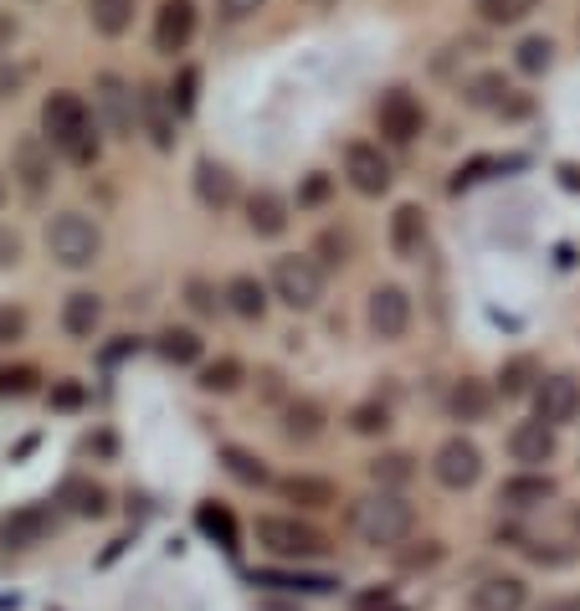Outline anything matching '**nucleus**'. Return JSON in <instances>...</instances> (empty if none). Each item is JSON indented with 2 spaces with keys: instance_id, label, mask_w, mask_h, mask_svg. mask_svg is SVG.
Segmentation results:
<instances>
[{
  "instance_id": "1a4fd4ad",
  "label": "nucleus",
  "mask_w": 580,
  "mask_h": 611,
  "mask_svg": "<svg viewBox=\"0 0 580 611\" xmlns=\"http://www.w3.org/2000/svg\"><path fill=\"white\" fill-rule=\"evenodd\" d=\"M365 324H370L375 340H401L406 329H411V293L396 283H380L365 303Z\"/></svg>"
},
{
  "instance_id": "79ce46f5",
  "label": "nucleus",
  "mask_w": 580,
  "mask_h": 611,
  "mask_svg": "<svg viewBox=\"0 0 580 611\" xmlns=\"http://www.w3.org/2000/svg\"><path fill=\"white\" fill-rule=\"evenodd\" d=\"M26 334V309H15V303H0V344H15Z\"/></svg>"
},
{
  "instance_id": "2eb2a0df",
  "label": "nucleus",
  "mask_w": 580,
  "mask_h": 611,
  "mask_svg": "<svg viewBox=\"0 0 580 611\" xmlns=\"http://www.w3.org/2000/svg\"><path fill=\"white\" fill-rule=\"evenodd\" d=\"M555 478L550 473H514L504 483V489H498V504L504 508H514V514H529V508H545L555 499Z\"/></svg>"
},
{
  "instance_id": "864d4df0",
  "label": "nucleus",
  "mask_w": 580,
  "mask_h": 611,
  "mask_svg": "<svg viewBox=\"0 0 580 611\" xmlns=\"http://www.w3.org/2000/svg\"><path fill=\"white\" fill-rule=\"evenodd\" d=\"M0 201H6V175H0Z\"/></svg>"
},
{
  "instance_id": "58836bf2",
  "label": "nucleus",
  "mask_w": 580,
  "mask_h": 611,
  "mask_svg": "<svg viewBox=\"0 0 580 611\" xmlns=\"http://www.w3.org/2000/svg\"><path fill=\"white\" fill-rule=\"evenodd\" d=\"M67 499H73L77 514H104L108 508V493L98 483H67Z\"/></svg>"
},
{
  "instance_id": "9b49d317",
  "label": "nucleus",
  "mask_w": 580,
  "mask_h": 611,
  "mask_svg": "<svg viewBox=\"0 0 580 611\" xmlns=\"http://www.w3.org/2000/svg\"><path fill=\"white\" fill-rule=\"evenodd\" d=\"M93 104H98V114H104V124L114 129V135H135V124H139V93L129 88L119 73H104V77H98V93H93Z\"/></svg>"
},
{
  "instance_id": "7c9ffc66",
  "label": "nucleus",
  "mask_w": 580,
  "mask_h": 611,
  "mask_svg": "<svg viewBox=\"0 0 580 611\" xmlns=\"http://www.w3.org/2000/svg\"><path fill=\"white\" fill-rule=\"evenodd\" d=\"M226 462V473L237 478V483H253V489H262V483H272V473L262 468V458H253V452H241V448H226L222 452Z\"/></svg>"
},
{
  "instance_id": "c03bdc74",
  "label": "nucleus",
  "mask_w": 580,
  "mask_h": 611,
  "mask_svg": "<svg viewBox=\"0 0 580 611\" xmlns=\"http://www.w3.org/2000/svg\"><path fill=\"white\" fill-rule=\"evenodd\" d=\"M15 262H21V237H15L11 226H0V272L15 268Z\"/></svg>"
},
{
  "instance_id": "f03ea898",
  "label": "nucleus",
  "mask_w": 580,
  "mask_h": 611,
  "mask_svg": "<svg viewBox=\"0 0 580 611\" xmlns=\"http://www.w3.org/2000/svg\"><path fill=\"white\" fill-rule=\"evenodd\" d=\"M350 529H355L365 545H375V550H396L411 529H417V508L406 504L401 493H365V499H355L350 504Z\"/></svg>"
},
{
  "instance_id": "6e6552de",
  "label": "nucleus",
  "mask_w": 580,
  "mask_h": 611,
  "mask_svg": "<svg viewBox=\"0 0 580 611\" xmlns=\"http://www.w3.org/2000/svg\"><path fill=\"white\" fill-rule=\"evenodd\" d=\"M576 417H580V380L576 375H539L535 421H545V427H570Z\"/></svg>"
},
{
  "instance_id": "8fccbe9b",
  "label": "nucleus",
  "mask_w": 580,
  "mask_h": 611,
  "mask_svg": "<svg viewBox=\"0 0 580 611\" xmlns=\"http://www.w3.org/2000/svg\"><path fill=\"white\" fill-rule=\"evenodd\" d=\"M329 195V180L324 175H309L303 180V191H298V201H303V206H313V201H324Z\"/></svg>"
},
{
  "instance_id": "de8ad7c7",
  "label": "nucleus",
  "mask_w": 580,
  "mask_h": 611,
  "mask_svg": "<svg viewBox=\"0 0 580 611\" xmlns=\"http://www.w3.org/2000/svg\"><path fill=\"white\" fill-rule=\"evenodd\" d=\"M31 380H36L31 371H6V375H0V390H6V396H26Z\"/></svg>"
},
{
  "instance_id": "5701e85b",
  "label": "nucleus",
  "mask_w": 580,
  "mask_h": 611,
  "mask_svg": "<svg viewBox=\"0 0 580 611\" xmlns=\"http://www.w3.org/2000/svg\"><path fill=\"white\" fill-rule=\"evenodd\" d=\"M278 489H283V499H288V504H298V508H334V504H340V489H334L329 478L293 473V478H283Z\"/></svg>"
},
{
  "instance_id": "cd10ccee",
  "label": "nucleus",
  "mask_w": 580,
  "mask_h": 611,
  "mask_svg": "<svg viewBox=\"0 0 580 611\" xmlns=\"http://www.w3.org/2000/svg\"><path fill=\"white\" fill-rule=\"evenodd\" d=\"M462 98H468L473 108H483V114H498V108L508 104V77L504 73H477V77H468Z\"/></svg>"
},
{
  "instance_id": "f3484780",
  "label": "nucleus",
  "mask_w": 580,
  "mask_h": 611,
  "mask_svg": "<svg viewBox=\"0 0 580 611\" xmlns=\"http://www.w3.org/2000/svg\"><path fill=\"white\" fill-rule=\"evenodd\" d=\"M195 195H201V206L206 211H226L237 206V175L216 160H201L195 164Z\"/></svg>"
},
{
  "instance_id": "4be33fe9",
  "label": "nucleus",
  "mask_w": 580,
  "mask_h": 611,
  "mask_svg": "<svg viewBox=\"0 0 580 611\" xmlns=\"http://www.w3.org/2000/svg\"><path fill=\"white\" fill-rule=\"evenodd\" d=\"M247 226L257 237H283L288 232V201L278 191H253L247 201Z\"/></svg>"
},
{
  "instance_id": "0eeeda50",
  "label": "nucleus",
  "mask_w": 580,
  "mask_h": 611,
  "mask_svg": "<svg viewBox=\"0 0 580 611\" xmlns=\"http://www.w3.org/2000/svg\"><path fill=\"white\" fill-rule=\"evenodd\" d=\"M432 478L452 493L473 489L477 478H483V452H477L468 437H447L442 448H437V458H432Z\"/></svg>"
},
{
  "instance_id": "f257e3e1",
  "label": "nucleus",
  "mask_w": 580,
  "mask_h": 611,
  "mask_svg": "<svg viewBox=\"0 0 580 611\" xmlns=\"http://www.w3.org/2000/svg\"><path fill=\"white\" fill-rule=\"evenodd\" d=\"M42 135L46 144H57L73 164L98 160V135H93V114L77 93H46L42 104Z\"/></svg>"
},
{
  "instance_id": "c756f323",
  "label": "nucleus",
  "mask_w": 580,
  "mask_h": 611,
  "mask_svg": "<svg viewBox=\"0 0 580 611\" xmlns=\"http://www.w3.org/2000/svg\"><path fill=\"white\" fill-rule=\"evenodd\" d=\"M514 62H519V73H529V77L550 73V62H555V42H550V36H524V42L514 46Z\"/></svg>"
},
{
  "instance_id": "393cba45",
  "label": "nucleus",
  "mask_w": 580,
  "mask_h": 611,
  "mask_svg": "<svg viewBox=\"0 0 580 611\" xmlns=\"http://www.w3.org/2000/svg\"><path fill=\"white\" fill-rule=\"evenodd\" d=\"M135 6H139V0H88L93 31H104V36H123V31L135 26Z\"/></svg>"
},
{
  "instance_id": "49530a36",
  "label": "nucleus",
  "mask_w": 580,
  "mask_h": 611,
  "mask_svg": "<svg viewBox=\"0 0 580 611\" xmlns=\"http://www.w3.org/2000/svg\"><path fill=\"white\" fill-rule=\"evenodd\" d=\"M175 108H180V114H191V108H195V73H191V67H185L180 83H175Z\"/></svg>"
},
{
  "instance_id": "20e7f679",
  "label": "nucleus",
  "mask_w": 580,
  "mask_h": 611,
  "mask_svg": "<svg viewBox=\"0 0 580 611\" xmlns=\"http://www.w3.org/2000/svg\"><path fill=\"white\" fill-rule=\"evenodd\" d=\"M46 253L57 257L62 268H93L98 253H104V237H98V226H93L88 216L62 211L57 222L46 226Z\"/></svg>"
},
{
  "instance_id": "c9c22d12",
  "label": "nucleus",
  "mask_w": 580,
  "mask_h": 611,
  "mask_svg": "<svg viewBox=\"0 0 580 611\" xmlns=\"http://www.w3.org/2000/svg\"><path fill=\"white\" fill-rule=\"evenodd\" d=\"M241 386V365L237 360H216V365H206V371H201V390H237Z\"/></svg>"
},
{
  "instance_id": "a211bd4d",
  "label": "nucleus",
  "mask_w": 580,
  "mask_h": 611,
  "mask_svg": "<svg viewBox=\"0 0 580 611\" xmlns=\"http://www.w3.org/2000/svg\"><path fill=\"white\" fill-rule=\"evenodd\" d=\"M46 529H52V514H46L42 504H26V508H15V514H6L0 539H6L11 550H26V545H42Z\"/></svg>"
},
{
  "instance_id": "4468645a",
  "label": "nucleus",
  "mask_w": 580,
  "mask_h": 611,
  "mask_svg": "<svg viewBox=\"0 0 580 611\" xmlns=\"http://www.w3.org/2000/svg\"><path fill=\"white\" fill-rule=\"evenodd\" d=\"M555 427H545V421H519L514 432H508V458L519 462L524 473H535V468H545V462H555Z\"/></svg>"
},
{
  "instance_id": "39448f33",
  "label": "nucleus",
  "mask_w": 580,
  "mask_h": 611,
  "mask_svg": "<svg viewBox=\"0 0 580 611\" xmlns=\"http://www.w3.org/2000/svg\"><path fill=\"white\" fill-rule=\"evenodd\" d=\"M272 293L298 313L319 309V299H324V268H319V257H298V253L278 257L272 262Z\"/></svg>"
},
{
  "instance_id": "dca6fc26",
  "label": "nucleus",
  "mask_w": 580,
  "mask_h": 611,
  "mask_svg": "<svg viewBox=\"0 0 580 611\" xmlns=\"http://www.w3.org/2000/svg\"><path fill=\"white\" fill-rule=\"evenodd\" d=\"M529 607V586L519 576H483L473 586V611H524Z\"/></svg>"
},
{
  "instance_id": "473e14b6",
  "label": "nucleus",
  "mask_w": 580,
  "mask_h": 611,
  "mask_svg": "<svg viewBox=\"0 0 580 611\" xmlns=\"http://www.w3.org/2000/svg\"><path fill=\"white\" fill-rule=\"evenodd\" d=\"M529 11H535V0H477V15L488 26H519Z\"/></svg>"
},
{
  "instance_id": "bb28decb",
  "label": "nucleus",
  "mask_w": 580,
  "mask_h": 611,
  "mask_svg": "<svg viewBox=\"0 0 580 611\" xmlns=\"http://www.w3.org/2000/svg\"><path fill=\"white\" fill-rule=\"evenodd\" d=\"M226 309L241 313V319H262V313H268V288L241 272V278H232V283H226Z\"/></svg>"
},
{
  "instance_id": "aec40b11",
  "label": "nucleus",
  "mask_w": 580,
  "mask_h": 611,
  "mask_svg": "<svg viewBox=\"0 0 580 611\" xmlns=\"http://www.w3.org/2000/svg\"><path fill=\"white\" fill-rule=\"evenodd\" d=\"M98 324H104V299L88 293V288L67 293V303H62V329H67L73 340H93V329Z\"/></svg>"
},
{
  "instance_id": "2f4dec72",
  "label": "nucleus",
  "mask_w": 580,
  "mask_h": 611,
  "mask_svg": "<svg viewBox=\"0 0 580 611\" xmlns=\"http://www.w3.org/2000/svg\"><path fill=\"white\" fill-rule=\"evenodd\" d=\"M313 253H319V268H344L350 253H355V242H350V232H340V226H324Z\"/></svg>"
},
{
  "instance_id": "ddd939ff",
  "label": "nucleus",
  "mask_w": 580,
  "mask_h": 611,
  "mask_svg": "<svg viewBox=\"0 0 580 611\" xmlns=\"http://www.w3.org/2000/svg\"><path fill=\"white\" fill-rule=\"evenodd\" d=\"M11 170H15V180H21V191L26 195H46V185H52V144L36 139V135L15 139Z\"/></svg>"
},
{
  "instance_id": "a18cd8bd",
  "label": "nucleus",
  "mask_w": 580,
  "mask_h": 611,
  "mask_svg": "<svg viewBox=\"0 0 580 611\" xmlns=\"http://www.w3.org/2000/svg\"><path fill=\"white\" fill-rule=\"evenodd\" d=\"M216 6H222L226 21H247V15L262 11V0H216Z\"/></svg>"
},
{
  "instance_id": "423d86ee",
  "label": "nucleus",
  "mask_w": 580,
  "mask_h": 611,
  "mask_svg": "<svg viewBox=\"0 0 580 611\" xmlns=\"http://www.w3.org/2000/svg\"><path fill=\"white\" fill-rule=\"evenodd\" d=\"M421 124H427V108L406 88H390L386 98L375 104V129H380V139H390V144H411V139L421 135Z\"/></svg>"
},
{
  "instance_id": "ea45409f",
  "label": "nucleus",
  "mask_w": 580,
  "mask_h": 611,
  "mask_svg": "<svg viewBox=\"0 0 580 611\" xmlns=\"http://www.w3.org/2000/svg\"><path fill=\"white\" fill-rule=\"evenodd\" d=\"M195 519H201V529H206V535L222 539V545H232V539H237V529H232V514H226V508L201 504V514H195Z\"/></svg>"
},
{
  "instance_id": "72a5a7b5",
  "label": "nucleus",
  "mask_w": 580,
  "mask_h": 611,
  "mask_svg": "<svg viewBox=\"0 0 580 611\" xmlns=\"http://www.w3.org/2000/svg\"><path fill=\"white\" fill-rule=\"evenodd\" d=\"M160 355L170 360V365H191V360H201V340H195L191 329H164V334H160Z\"/></svg>"
},
{
  "instance_id": "a19ab883",
  "label": "nucleus",
  "mask_w": 580,
  "mask_h": 611,
  "mask_svg": "<svg viewBox=\"0 0 580 611\" xmlns=\"http://www.w3.org/2000/svg\"><path fill=\"white\" fill-rule=\"evenodd\" d=\"M350 611H406V607L396 601L390 586H370V591H359V597L350 601Z\"/></svg>"
},
{
  "instance_id": "f704fd0d",
  "label": "nucleus",
  "mask_w": 580,
  "mask_h": 611,
  "mask_svg": "<svg viewBox=\"0 0 580 611\" xmlns=\"http://www.w3.org/2000/svg\"><path fill=\"white\" fill-rule=\"evenodd\" d=\"M529 380H535V360H529V355H514L504 371H498L504 396H524V390H529Z\"/></svg>"
},
{
  "instance_id": "a878e982",
  "label": "nucleus",
  "mask_w": 580,
  "mask_h": 611,
  "mask_svg": "<svg viewBox=\"0 0 580 611\" xmlns=\"http://www.w3.org/2000/svg\"><path fill=\"white\" fill-rule=\"evenodd\" d=\"M139 114H144V129H149V139H154V150H170V144H175V129H170V108H164L160 88L139 93Z\"/></svg>"
},
{
  "instance_id": "f8f14e48",
  "label": "nucleus",
  "mask_w": 580,
  "mask_h": 611,
  "mask_svg": "<svg viewBox=\"0 0 580 611\" xmlns=\"http://www.w3.org/2000/svg\"><path fill=\"white\" fill-rule=\"evenodd\" d=\"M195 36V6L191 0H160V11H154V52L164 57H175L185 52Z\"/></svg>"
},
{
  "instance_id": "e433bc0d",
  "label": "nucleus",
  "mask_w": 580,
  "mask_h": 611,
  "mask_svg": "<svg viewBox=\"0 0 580 611\" xmlns=\"http://www.w3.org/2000/svg\"><path fill=\"white\" fill-rule=\"evenodd\" d=\"M185 303H191L195 313H206V319H211V313H216V309L226 303V293H216V288H211L206 278H191V283H185Z\"/></svg>"
},
{
  "instance_id": "9d476101",
  "label": "nucleus",
  "mask_w": 580,
  "mask_h": 611,
  "mask_svg": "<svg viewBox=\"0 0 580 611\" xmlns=\"http://www.w3.org/2000/svg\"><path fill=\"white\" fill-rule=\"evenodd\" d=\"M344 175H350V185H355L359 195L390 191V160L380 154V144H365V139L344 144Z\"/></svg>"
},
{
  "instance_id": "c85d7f7f",
  "label": "nucleus",
  "mask_w": 580,
  "mask_h": 611,
  "mask_svg": "<svg viewBox=\"0 0 580 611\" xmlns=\"http://www.w3.org/2000/svg\"><path fill=\"white\" fill-rule=\"evenodd\" d=\"M324 432V411L313 401H293L283 411V437L288 442H313V437Z\"/></svg>"
},
{
  "instance_id": "4c0bfd02",
  "label": "nucleus",
  "mask_w": 580,
  "mask_h": 611,
  "mask_svg": "<svg viewBox=\"0 0 580 611\" xmlns=\"http://www.w3.org/2000/svg\"><path fill=\"white\" fill-rule=\"evenodd\" d=\"M350 427H355V432L359 437H375V432H386V427H390V411H386V406H355V411H350Z\"/></svg>"
},
{
  "instance_id": "b1692460",
  "label": "nucleus",
  "mask_w": 580,
  "mask_h": 611,
  "mask_svg": "<svg viewBox=\"0 0 580 611\" xmlns=\"http://www.w3.org/2000/svg\"><path fill=\"white\" fill-rule=\"evenodd\" d=\"M365 473H370L386 493L390 489H406V483L417 478V458H411V452H380V458L365 462Z\"/></svg>"
},
{
  "instance_id": "412c9836",
  "label": "nucleus",
  "mask_w": 580,
  "mask_h": 611,
  "mask_svg": "<svg viewBox=\"0 0 580 611\" xmlns=\"http://www.w3.org/2000/svg\"><path fill=\"white\" fill-rule=\"evenodd\" d=\"M447 411H452V421H488L493 411V390L483 386V380H458V386L447 390Z\"/></svg>"
},
{
  "instance_id": "3c124183",
  "label": "nucleus",
  "mask_w": 580,
  "mask_h": 611,
  "mask_svg": "<svg viewBox=\"0 0 580 611\" xmlns=\"http://www.w3.org/2000/svg\"><path fill=\"white\" fill-rule=\"evenodd\" d=\"M15 42V15L11 11H0V52Z\"/></svg>"
},
{
  "instance_id": "09e8293b",
  "label": "nucleus",
  "mask_w": 580,
  "mask_h": 611,
  "mask_svg": "<svg viewBox=\"0 0 580 611\" xmlns=\"http://www.w3.org/2000/svg\"><path fill=\"white\" fill-rule=\"evenodd\" d=\"M535 611H580V591H555V597H545Z\"/></svg>"
},
{
  "instance_id": "6ab92c4d",
  "label": "nucleus",
  "mask_w": 580,
  "mask_h": 611,
  "mask_svg": "<svg viewBox=\"0 0 580 611\" xmlns=\"http://www.w3.org/2000/svg\"><path fill=\"white\" fill-rule=\"evenodd\" d=\"M421 247H427V211L406 201V206H396V216H390V253L421 257Z\"/></svg>"
},
{
  "instance_id": "603ef678",
  "label": "nucleus",
  "mask_w": 580,
  "mask_h": 611,
  "mask_svg": "<svg viewBox=\"0 0 580 611\" xmlns=\"http://www.w3.org/2000/svg\"><path fill=\"white\" fill-rule=\"evenodd\" d=\"M15 83H21V73H0V93H6V98L15 93Z\"/></svg>"
},
{
  "instance_id": "7ed1b4c3",
  "label": "nucleus",
  "mask_w": 580,
  "mask_h": 611,
  "mask_svg": "<svg viewBox=\"0 0 580 611\" xmlns=\"http://www.w3.org/2000/svg\"><path fill=\"white\" fill-rule=\"evenodd\" d=\"M257 545L278 560H319L329 550V539L303 519H288V514H268V519H257Z\"/></svg>"
},
{
  "instance_id": "37998d69",
  "label": "nucleus",
  "mask_w": 580,
  "mask_h": 611,
  "mask_svg": "<svg viewBox=\"0 0 580 611\" xmlns=\"http://www.w3.org/2000/svg\"><path fill=\"white\" fill-rule=\"evenodd\" d=\"M437 560H442V545H437V539H421V550H406V555H401V566H406V570L437 566Z\"/></svg>"
}]
</instances>
